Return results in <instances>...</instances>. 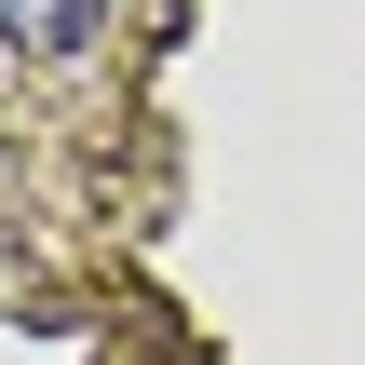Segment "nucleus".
<instances>
[{"instance_id": "1", "label": "nucleus", "mask_w": 365, "mask_h": 365, "mask_svg": "<svg viewBox=\"0 0 365 365\" xmlns=\"http://www.w3.org/2000/svg\"><path fill=\"white\" fill-rule=\"evenodd\" d=\"M108 27V0H0V41L14 54H81Z\"/></svg>"}]
</instances>
